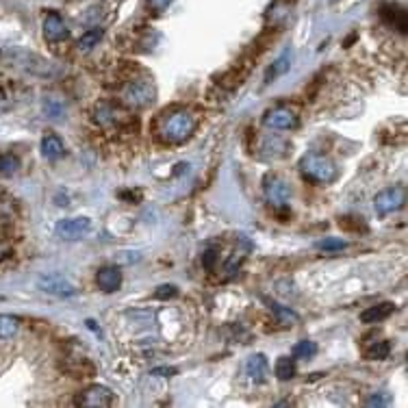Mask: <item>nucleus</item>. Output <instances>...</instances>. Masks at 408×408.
Returning <instances> with one entry per match:
<instances>
[{
	"label": "nucleus",
	"instance_id": "f257e3e1",
	"mask_svg": "<svg viewBox=\"0 0 408 408\" xmlns=\"http://www.w3.org/2000/svg\"><path fill=\"white\" fill-rule=\"evenodd\" d=\"M300 172L306 181L317 183V185L333 183L339 174L335 161L323 154H317V152H311L300 161Z\"/></svg>",
	"mask_w": 408,
	"mask_h": 408
},
{
	"label": "nucleus",
	"instance_id": "f03ea898",
	"mask_svg": "<svg viewBox=\"0 0 408 408\" xmlns=\"http://www.w3.org/2000/svg\"><path fill=\"white\" fill-rule=\"evenodd\" d=\"M193 129H195L193 115L187 111H178V113H172L166 122H163L161 139L168 141V144H181V141L191 137Z\"/></svg>",
	"mask_w": 408,
	"mask_h": 408
},
{
	"label": "nucleus",
	"instance_id": "7ed1b4c3",
	"mask_svg": "<svg viewBox=\"0 0 408 408\" xmlns=\"http://www.w3.org/2000/svg\"><path fill=\"white\" fill-rule=\"evenodd\" d=\"M37 289L55 298H72L78 294V287L63 274H42L37 278Z\"/></svg>",
	"mask_w": 408,
	"mask_h": 408
},
{
	"label": "nucleus",
	"instance_id": "20e7f679",
	"mask_svg": "<svg viewBox=\"0 0 408 408\" xmlns=\"http://www.w3.org/2000/svg\"><path fill=\"white\" fill-rule=\"evenodd\" d=\"M124 102L129 107H135V109H144V107H150L154 102V96H156V90L150 80H133V83L127 85L124 90Z\"/></svg>",
	"mask_w": 408,
	"mask_h": 408
},
{
	"label": "nucleus",
	"instance_id": "39448f33",
	"mask_svg": "<svg viewBox=\"0 0 408 408\" xmlns=\"http://www.w3.org/2000/svg\"><path fill=\"white\" fill-rule=\"evenodd\" d=\"M404 204H406V187H402V185H393V187L382 189L374 200V207L380 215L395 213L404 207Z\"/></svg>",
	"mask_w": 408,
	"mask_h": 408
},
{
	"label": "nucleus",
	"instance_id": "423d86ee",
	"mask_svg": "<svg viewBox=\"0 0 408 408\" xmlns=\"http://www.w3.org/2000/svg\"><path fill=\"white\" fill-rule=\"evenodd\" d=\"M90 230H92L90 218H65V220H59L55 226V235L63 241L83 239Z\"/></svg>",
	"mask_w": 408,
	"mask_h": 408
},
{
	"label": "nucleus",
	"instance_id": "0eeeda50",
	"mask_svg": "<svg viewBox=\"0 0 408 408\" xmlns=\"http://www.w3.org/2000/svg\"><path fill=\"white\" fill-rule=\"evenodd\" d=\"M96 122L102 127V129H124L131 124V115L124 111V109H119V107H113V104H100L96 107Z\"/></svg>",
	"mask_w": 408,
	"mask_h": 408
},
{
	"label": "nucleus",
	"instance_id": "6e6552de",
	"mask_svg": "<svg viewBox=\"0 0 408 408\" xmlns=\"http://www.w3.org/2000/svg\"><path fill=\"white\" fill-rule=\"evenodd\" d=\"M263 124L274 131H294V129H298L300 119H298L296 111H291L287 107H276L265 113Z\"/></svg>",
	"mask_w": 408,
	"mask_h": 408
},
{
	"label": "nucleus",
	"instance_id": "1a4fd4ad",
	"mask_svg": "<svg viewBox=\"0 0 408 408\" xmlns=\"http://www.w3.org/2000/svg\"><path fill=\"white\" fill-rule=\"evenodd\" d=\"M265 198L274 209L287 207V202L291 198V187L287 181H282L280 176H267L265 178Z\"/></svg>",
	"mask_w": 408,
	"mask_h": 408
},
{
	"label": "nucleus",
	"instance_id": "9d476101",
	"mask_svg": "<svg viewBox=\"0 0 408 408\" xmlns=\"http://www.w3.org/2000/svg\"><path fill=\"white\" fill-rule=\"evenodd\" d=\"M111 402H113V393L109 387H102V385L87 387L76 397V404L85 408H104V406H111Z\"/></svg>",
	"mask_w": 408,
	"mask_h": 408
},
{
	"label": "nucleus",
	"instance_id": "9b49d317",
	"mask_svg": "<svg viewBox=\"0 0 408 408\" xmlns=\"http://www.w3.org/2000/svg\"><path fill=\"white\" fill-rule=\"evenodd\" d=\"M42 28H44L46 42H50V44H59V42H63V39H68V35H70V31H68L63 18H61L59 14H55V11L46 14Z\"/></svg>",
	"mask_w": 408,
	"mask_h": 408
},
{
	"label": "nucleus",
	"instance_id": "f8f14e48",
	"mask_svg": "<svg viewBox=\"0 0 408 408\" xmlns=\"http://www.w3.org/2000/svg\"><path fill=\"white\" fill-rule=\"evenodd\" d=\"M246 376L254 382V385H263L269 378V363L263 354H252L246 360Z\"/></svg>",
	"mask_w": 408,
	"mask_h": 408
},
{
	"label": "nucleus",
	"instance_id": "ddd939ff",
	"mask_svg": "<svg viewBox=\"0 0 408 408\" xmlns=\"http://www.w3.org/2000/svg\"><path fill=\"white\" fill-rule=\"evenodd\" d=\"M96 284L104 294H115L122 287V272L117 267H102L96 274Z\"/></svg>",
	"mask_w": 408,
	"mask_h": 408
},
{
	"label": "nucleus",
	"instance_id": "4468645a",
	"mask_svg": "<svg viewBox=\"0 0 408 408\" xmlns=\"http://www.w3.org/2000/svg\"><path fill=\"white\" fill-rule=\"evenodd\" d=\"M395 311V304L393 302H380L376 306H370L360 313V321L363 323H378V321H385L391 313Z\"/></svg>",
	"mask_w": 408,
	"mask_h": 408
},
{
	"label": "nucleus",
	"instance_id": "2eb2a0df",
	"mask_svg": "<svg viewBox=\"0 0 408 408\" xmlns=\"http://www.w3.org/2000/svg\"><path fill=\"white\" fill-rule=\"evenodd\" d=\"M380 16L387 24L397 28L399 33H406V11L397 5H385L380 9Z\"/></svg>",
	"mask_w": 408,
	"mask_h": 408
},
{
	"label": "nucleus",
	"instance_id": "dca6fc26",
	"mask_svg": "<svg viewBox=\"0 0 408 408\" xmlns=\"http://www.w3.org/2000/svg\"><path fill=\"white\" fill-rule=\"evenodd\" d=\"M274 374H276L278 380H291V378L298 374L296 358H294V356H280V358L276 360Z\"/></svg>",
	"mask_w": 408,
	"mask_h": 408
},
{
	"label": "nucleus",
	"instance_id": "f3484780",
	"mask_svg": "<svg viewBox=\"0 0 408 408\" xmlns=\"http://www.w3.org/2000/svg\"><path fill=\"white\" fill-rule=\"evenodd\" d=\"M63 152H65V146H63V141L57 135H46L42 139V154L48 161H57L59 156H63Z\"/></svg>",
	"mask_w": 408,
	"mask_h": 408
},
{
	"label": "nucleus",
	"instance_id": "a211bd4d",
	"mask_svg": "<svg viewBox=\"0 0 408 408\" xmlns=\"http://www.w3.org/2000/svg\"><path fill=\"white\" fill-rule=\"evenodd\" d=\"M20 331V319L11 315H0V339H11Z\"/></svg>",
	"mask_w": 408,
	"mask_h": 408
},
{
	"label": "nucleus",
	"instance_id": "6ab92c4d",
	"mask_svg": "<svg viewBox=\"0 0 408 408\" xmlns=\"http://www.w3.org/2000/svg\"><path fill=\"white\" fill-rule=\"evenodd\" d=\"M102 35H104L102 28H90L87 33L80 35V39H78V48H80V50H92L94 46H98V42L102 39Z\"/></svg>",
	"mask_w": 408,
	"mask_h": 408
},
{
	"label": "nucleus",
	"instance_id": "aec40b11",
	"mask_svg": "<svg viewBox=\"0 0 408 408\" xmlns=\"http://www.w3.org/2000/svg\"><path fill=\"white\" fill-rule=\"evenodd\" d=\"M389 354H391V343L389 341H376L365 352V356L370 360H385V358H389Z\"/></svg>",
	"mask_w": 408,
	"mask_h": 408
},
{
	"label": "nucleus",
	"instance_id": "412c9836",
	"mask_svg": "<svg viewBox=\"0 0 408 408\" xmlns=\"http://www.w3.org/2000/svg\"><path fill=\"white\" fill-rule=\"evenodd\" d=\"M14 222V204L9 198L0 195V230H5Z\"/></svg>",
	"mask_w": 408,
	"mask_h": 408
},
{
	"label": "nucleus",
	"instance_id": "4be33fe9",
	"mask_svg": "<svg viewBox=\"0 0 408 408\" xmlns=\"http://www.w3.org/2000/svg\"><path fill=\"white\" fill-rule=\"evenodd\" d=\"M18 168H20V159L16 156V154H0V174L3 176H11V174H16L18 172Z\"/></svg>",
	"mask_w": 408,
	"mask_h": 408
},
{
	"label": "nucleus",
	"instance_id": "5701e85b",
	"mask_svg": "<svg viewBox=\"0 0 408 408\" xmlns=\"http://www.w3.org/2000/svg\"><path fill=\"white\" fill-rule=\"evenodd\" d=\"M317 354V343L315 341H298L296 345H294V352H291V356L294 358H313Z\"/></svg>",
	"mask_w": 408,
	"mask_h": 408
},
{
	"label": "nucleus",
	"instance_id": "b1692460",
	"mask_svg": "<svg viewBox=\"0 0 408 408\" xmlns=\"http://www.w3.org/2000/svg\"><path fill=\"white\" fill-rule=\"evenodd\" d=\"M269 308H272V313L278 317L280 323H294V321H298V315H296L289 306H280V304H276V302H269Z\"/></svg>",
	"mask_w": 408,
	"mask_h": 408
},
{
	"label": "nucleus",
	"instance_id": "393cba45",
	"mask_svg": "<svg viewBox=\"0 0 408 408\" xmlns=\"http://www.w3.org/2000/svg\"><path fill=\"white\" fill-rule=\"evenodd\" d=\"M289 70V53H284L282 57H278L276 59V63L269 68V72H267V80H274V78H278V76H282L284 72Z\"/></svg>",
	"mask_w": 408,
	"mask_h": 408
},
{
	"label": "nucleus",
	"instance_id": "a878e982",
	"mask_svg": "<svg viewBox=\"0 0 408 408\" xmlns=\"http://www.w3.org/2000/svg\"><path fill=\"white\" fill-rule=\"evenodd\" d=\"M317 248L323 250V252H337V250H343V248H345V241H343V239H337V237H328V239L317 241Z\"/></svg>",
	"mask_w": 408,
	"mask_h": 408
},
{
	"label": "nucleus",
	"instance_id": "bb28decb",
	"mask_svg": "<svg viewBox=\"0 0 408 408\" xmlns=\"http://www.w3.org/2000/svg\"><path fill=\"white\" fill-rule=\"evenodd\" d=\"M178 296V289L174 287V284H161V287L154 291V298L156 300H172Z\"/></svg>",
	"mask_w": 408,
	"mask_h": 408
},
{
	"label": "nucleus",
	"instance_id": "cd10ccee",
	"mask_svg": "<svg viewBox=\"0 0 408 408\" xmlns=\"http://www.w3.org/2000/svg\"><path fill=\"white\" fill-rule=\"evenodd\" d=\"M218 259H220V250H218V248H209L207 252L202 254V265L207 267V269H213Z\"/></svg>",
	"mask_w": 408,
	"mask_h": 408
},
{
	"label": "nucleus",
	"instance_id": "c85d7f7f",
	"mask_svg": "<svg viewBox=\"0 0 408 408\" xmlns=\"http://www.w3.org/2000/svg\"><path fill=\"white\" fill-rule=\"evenodd\" d=\"M172 3H174V0H148V5H150L152 11H166Z\"/></svg>",
	"mask_w": 408,
	"mask_h": 408
},
{
	"label": "nucleus",
	"instance_id": "c756f323",
	"mask_svg": "<svg viewBox=\"0 0 408 408\" xmlns=\"http://www.w3.org/2000/svg\"><path fill=\"white\" fill-rule=\"evenodd\" d=\"M174 374H176L174 367H156V370H152V376H163V378H170Z\"/></svg>",
	"mask_w": 408,
	"mask_h": 408
},
{
	"label": "nucleus",
	"instance_id": "7c9ffc66",
	"mask_svg": "<svg viewBox=\"0 0 408 408\" xmlns=\"http://www.w3.org/2000/svg\"><path fill=\"white\" fill-rule=\"evenodd\" d=\"M9 257H11V246L7 241H0V263L7 261Z\"/></svg>",
	"mask_w": 408,
	"mask_h": 408
},
{
	"label": "nucleus",
	"instance_id": "2f4dec72",
	"mask_svg": "<svg viewBox=\"0 0 408 408\" xmlns=\"http://www.w3.org/2000/svg\"><path fill=\"white\" fill-rule=\"evenodd\" d=\"M367 406H387V399H382L380 395H372L367 399Z\"/></svg>",
	"mask_w": 408,
	"mask_h": 408
},
{
	"label": "nucleus",
	"instance_id": "473e14b6",
	"mask_svg": "<svg viewBox=\"0 0 408 408\" xmlns=\"http://www.w3.org/2000/svg\"><path fill=\"white\" fill-rule=\"evenodd\" d=\"M5 107H7V94L3 87H0V109H5Z\"/></svg>",
	"mask_w": 408,
	"mask_h": 408
}]
</instances>
